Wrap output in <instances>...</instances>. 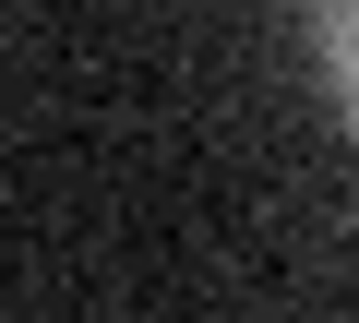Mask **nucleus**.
I'll return each mask as SVG.
<instances>
[{
  "instance_id": "obj_1",
  "label": "nucleus",
  "mask_w": 359,
  "mask_h": 323,
  "mask_svg": "<svg viewBox=\"0 0 359 323\" xmlns=\"http://www.w3.org/2000/svg\"><path fill=\"white\" fill-rule=\"evenodd\" d=\"M311 48H323V84H335V108L359 120V0H311Z\"/></svg>"
}]
</instances>
